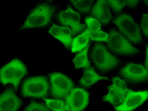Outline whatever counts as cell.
<instances>
[{
    "mask_svg": "<svg viewBox=\"0 0 148 111\" xmlns=\"http://www.w3.org/2000/svg\"><path fill=\"white\" fill-rule=\"evenodd\" d=\"M112 80L114 83L112 85L117 89L122 99L124 100L128 90L126 83L117 76L112 78Z\"/></svg>",
    "mask_w": 148,
    "mask_h": 111,
    "instance_id": "obj_20",
    "label": "cell"
},
{
    "mask_svg": "<svg viewBox=\"0 0 148 111\" xmlns=\"http://www.w3.org/2000/svg\"><path fill=\"white\" fill-rule=\"evenodd\" d=\"M89 97L88 92L84 89L75 88L72 89L65 99L70 111H82L88 105Z\"/></svg>",
    "mask_w": 148,
    "mask_h": 111,
    "instance_id": "obj_9",
    "label": "cell"
},
{
    "mask_svg": "<svg viewBox=\"0 0 148 111\" xmlns=\"http://www.w3.org/2000/svg\"><path fill=\"white\" fill-rule=\"evenodd\" d=\"M92 59L99 70L103 72H108L120 64L117 57L110 53L102 44H97L92 52Z\"/></svg>",
    "mask_w": 148,
    "mask_h": 111,
    "instance_id": "obj_3",
    "label": "cell"
},
{
    "mask_svg": "<svg viewBox=\"0 0 148 111\" xmlns=\"http://www.w3.org/2000/svg\"><path fill=\"white\" fill-rule=\"evenodd\" d=\"M148 15L145 14L143 16L142 19L141 26L143 30V33L147 37L148 35Z\"/></svg>",
    "mask_w": 148,
    "mask_h": 111,
    "instance_id": "obj_26",
    "label": "cell"
},
{
    "mask_svg": "<svg viewBox=\"0 0 148 111\" xmlns=\"http://www.w3.org/2000/svg\"><path fill=\"white\" fill-rule=\"evenodd\" d=\"M107 42L109 48L118 54L130 56L140 53V51L133 46L126 38L114 29L109 32Z\"/></svg>",
    "mask_w": 148,
    "mask_h": 111,
    "instance_id": "obj_6",
    "label": "cell"
},
{
    "mask_svg": "<svg viewBox=\"0 0 148 111\" xmlns=\"http://www.w3.org/2000/svg\"><path fill=\"white\" fill-rule=\"evenodd\" d=\"M91 39L96 41H105L108 42V34L102 30L96 32H93L90 36Z\"/></svg>",
    "mask_w": 148,
    "mask_h": 111,
    "instance_id": "obj_25",
    "label": "cell"
},
{
    "mask_svg": "<svg viewBox=\"0 0 148 111\" xmlns=\"http://www.w3.org/2000/svg\"><path fill=\"white\" fill-rule=\"evenodd\" d=\"M107 1L109 5L117 13H120L125 6H127V0H108Z\"/></svg>",
    "mask_w": 148,
    "mask_h": 111,
    "instance_id": "obj_22",
    "label": "cell"
},
{
    "mask_svg": "<svg viewBox=\"0 0 148 111\" xmlns=\"http://www.w3.org/2000/svg\"><path fill=\"white\" fill-rule=\"evenodd\" d=\"M146 54L147 57L146 59L145 62V66L147 70H148V45H146Z\"/></svg>",
    "mask_w": 148,
    "mask_h": 111,
    "instance_id": "obj_28",
    "label": "cell"
},
{
    "mask_svg": "<svg viewBox=\"0 0 148 111\" xmlns=\"http://www.w3.org/2000/svg\"><path fill=\"white\" fill-rule=\"evenodd\" d=\"M49 84L45 76L31 77L24 81L21 94L24 97L44 98L47 96Z\"/></svg>",
    "mask_w": 148,
    "mask_h": 111,
    "instance_id": "obj_5",
    "label": "cell"
},
{
    "mask_svg": "<svg viewBox=\"0 0 148 111\" xmlns=\"http://www.w3.org/2000/svg\"><path fill=\"white\" fill-rule=\"evenodd\" d=\"M113 22L129 41L134 44L140 43L142 42L140 28L129 14H121L116 17Z\"/></svg>",
    "mask_w": 148,
    "mask_h": 111,
    "instance_id": "obj_4",
    "label": "cell"
},
{
    "mask_svg": "<svg viewBox=\"0 0 148 111\" xmlns=\"http://www.w3.org/2000/svg\"><path fill=\"white\" fill-rule=\"evenodd\" d=\"M144 2L145 4V5H146L147 6H148V1H147H147H144Z\"/></svg>",
    "mask_w": 148,
    "mask_h": 111,
    "instance_id": "obj_30",
    "label": "cell"
},
{
    "mask_svg": "<svg viewBox=\"0 0 148 111\" xmlns=\"http://www.w3.org/2000/svg\"><path fill=\"white\" fill-rule=\"evenodd\" d=\"M148 98V90L134 92L128 89L123 103L115 108V111H133L141 105Z\"/></svg>",
    "mask_w": 148,
    "mask_h": 111,
    "instance_id": "obj_10",
    "label": "cell"
},
{
    "mask_svg": "<svg viewBox=\"0 0 148 111\" xmlns=\"http://www.w3.org/2000/svg\"><path fill=\"white\" fill-rule=\"evenodd\" d=\"M91 15L103 24H107L112 19L110 6L106 0L97 1L91 10Z\"/></svg>",
    "mask_w": 148,
    "mask_h": 111,
    "instance_id": "obj_13",
    "label": "cell"
},
{
    "mask_svg": "<svg viewBox=\"0 0 148 111\" xmlns=\"http://www.w3.org/2000/svg\"><path fill=\"white\" fill-rule=\"evenodd\" d=\"M92 32L90 29L87 28L81 35L75 38L71 45V51L72 53L80 51L87 45L89 38Z\"/></svg>",
    "mask_w": 148,
    "mask_h": 111,
    "instance_id": "obj_16",
    "label": "cell"
},
{
    "mask_svg": "<svg viewBox=\"0 0 148 111\" xmlns=\"http://www.w3.org/2000/svg\"><path fill=\"white\" fill-rule=\"evenodd\" d=\"M71 3L79 12L88 14L90 11L93 1L92 0H71Z\"/></svg>",
    "mask_w": 148,
    "mask_h": 111,
    "instance_id": "obj_19",
    "label": "cell"
},
{
    "mask_svg": "<svg viewBox=\"0 0 148 111\" xmlns=\"http://www.w3.org/2000/svg\"><path fill=\"white\" fill-rule=\"evenodd\" d=\"M27 74L24 64L18 59H14L0 69V82L4 85L13 84L16 92L21 79Z\"/></svg>",
    "mask_w": 148,
    "mask_h": 111,
    "instance_id": "obj_2",
    "label": "cell"
},
{
    "mask_svg": "<svg viewBox=\"0 0 148 111\" xmlns=\"http://www.w3.org/2000/svg\"><path fill=\"white\" fill-rule=\"evenodd\" d=\"M62 111H70L69 106L67 103H66Z\"/></svg>",
    "mask_w": 148,
    "mask_h": 111,
    "instance_id": "obj_29",
    "label": "cell"
},
{
    "mask_svg": "<svg viewBox=\"0 0 148 111\" xmlns=\"http://www.w3.org/2000/svg\"><path fill=\"white\" fill-rule=\"evenodd\" d=\"M89 47V45H87L82 51L76 55L73 59V62L75 65V69L81 68L88 69L90 67V62L88 59L87 56Z\"/></svg>",
    "mask_w": 148,
    "mask_h": 111,
    "instance_id": "obj_17",
    "label": "cell"
},
{
    "mask_svg": "<svg viewBox=\"0 0 148 111\" xmlns=\"http://www.w3.org/2000/svg\"><path fill=\"white\" fill-rule=\"evenodd\" d=\"M50 78L51 93L56 98H66L73 88L71 79L60 72H53L50 74Z\"/></svg>",
    "mask_w": 148,
    "mask_h": 111,
    "instance_id": "obj_7",
    "label": "cell"
},
{
    "mask_svg": "<svg viewBox=\"0 0 148 111\" xmlns=\"http://www.w3.org/2000/svg\"><path fill=\"white\" fill-rule=\"evenodd\" d=\"M56 8L46 3L39 4L29 14L19 30L44 27L51 22Z\"/></svg>",
    "mask_w": 148,
    "mask_h": 111,
    "instance_id": "obj_1",
    "label": "cell"
},
{
    "mask_svg": "<svg viewBox=\"0 0 148 111\" xmlns=\"http://www.w3.org/2000/svg\"><path fill=\"white\" fill-rule=\"evenodd\" d=\"M49 108L53 111H62L66 105L65 102L59 100H52L43 98Z\"/></svg>",
    "mask_w": 148,
    "mask_h": 111,
    "instance_id": "obj_21",
    "label": "cell"
},
{
    "mask_svg": "<svg viewBox=\"0 0 148 111\" xmlns=\"http://www.w3.org/2000/svg\"><path fill=\"white\" fill-rule=\"evenodd\" d=\"M48 32L52 36L62 42L67 49L71 48L73 42L71 31L68 27H62L53 24Z\"/></svg>",
    "mask_w": 148,
    "mask_h": 111,
    "instance_id": "obj_14",
    "label": "cell"
},
{
    "mask_svg": "<svg viewBox=\"0 0 148 111\" xmlns=\"http://www.w3.org/2000/svg\"><path fill=\"white\" fill-rule=\"evenodd\" d=\"M140 1L138 0H127V6L130 8H135Z\"/></svg>",
    "mask_w": 148,
    "mask_h": 111,
    "instance_id": "obj_27",
    "label": "cell"
},
{
    "mask_svg": "<svg viewBox=\"0 0 148 111\" xmlns=\"http://www.w3.org/2000/svg\"><path fill=\"white\" fill-rule=\"evenodd\" d=\"M23 111H51L48 107L43 104L32 101Z\"/></svg>",
    "mask_w": 148,
    "mask_h": 111,
    "instance_id": "obj_23",
    "label": "cell"
},
{
    "mask_svg": "<svg viewBox=\"0 0 148 111\" xmlns=\"http://www.w3.org/2000/svg\"><path fill=\"white\" fill-rule=\"evenodd\" d=\"M22 103L12 88H8L0 95V111H17Z\"/></svg>",
    "mask_w": 148,
    "mask_h": 111,
    "instance_id": "obj_12",
    "label": "cell"
},
{
    "mask_svg": "<svg viewBox=\"0 0 148 111\" xmlns=\"http://www.w3.org/2000/svg\"><path fill=\"white\" fill-rule=\"evenodd\" d=\"M119 74L122 78L133 83L143 82L148 79V70L142 65L132 63L121 68Z\"/></svg>",
    "mask_w": 148,
    "mask_h": 111,
    "instance_id": "obj_8",
    "label": "cell"
},
{
    "mask_svg": "<svg viewBox=\"0 0 148 111\" xmlns=\"http://www.w3.org/2000/svg\"><path fill=\"white\" fill-rule=\"evenodd\" d=\"M102 80H109L108 77H103L97 74L93 68H89L85 69L83 76L79 80V83L82 86L88 87Z\"/></svg>",
    "mask_w": 148,
    "mask_h": 111,
    "instance_id": "obj_15",
    "label": "cell"
},
{
    "mask_svg": "<svg viewBox=\"0 0 148 111\" xmlns=\"http://www.w3.org/2000/svg\"><path fill=\"white\" fill-rule=\"evenodd\" d=\"M85 22L87 24L89 29H90L92 32H97L101 29L100 22L97 19L88 17L86 18Z\"/></svg>",
    "mask_w": 148,
    "mask_h": 111,
    "instance_id": "obj_24",
    "label": "cell"
},
{
    "mask_svg": "<svg viewBox=\"0 0 148 111\" xmlns=\"http://www.w3.org/2000/svg\"><path fill=\"white\" fill-rule=\"evenodd\" d=\"M108 88L109 89V93L103 97V100L106 102H109L114 106H117L122 103L123 100L117 89L113 85L108 86Z\"/></svg>",
    "mask_w": 148,
    "mask_h": 111,
    "instance_id": "obj_18",
    "label": "cell"
},
{
    "mask_svg": "<svg viewBox=\"0 0 148 111\" xmlns=\"http://www.w3.org/2000/svg\"><path fill=\"white\" fill-rule=\"evenodd\" d=\"M58 19L62 25L71 26L72 29L73 36L81 32L86 27L85 24H81L79 22V14L74 12L69 6L67 10L59 13Z\"/></svg>",
    "mask_w": 148,
    "mask_h": 111,
    "instance_id": "obj_11",
    "label": "cell"
}]
</instances>
